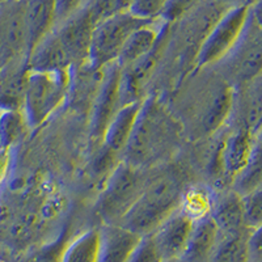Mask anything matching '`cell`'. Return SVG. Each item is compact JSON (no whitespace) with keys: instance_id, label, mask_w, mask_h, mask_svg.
Masks as SVG:
<instances>
[{"instance_id":"26","label":"cell","mask_w":262,"mask_h":262,"mask_svg":"<svg viewBox=\"0 0 262 262\" xmlns=\"http://www.w3.org/2000/svg\"><path fill=\"white\" fill-rule=\"evenodd\" d=\"M215 195H216V190L211 185L200 184L193 185V186L188 185V188L185 189L180 209L193 217L194 221L201 219L210 215Z\"/></svg>"},{"instance_id":"40","label":"cell","mask_w":262,"mask_h":262,"mask_svg":"<svg viewBox=\"0 0 262 262\" xmlns=\"http://www.w3.org/2000/svg\"><path fill=\"white\" fill-rule=\"evenodd\" d=\"M4 2H7V0H0V4H2V3H4Z\"/></svg>"},{"instance_id":"30","label":"cell","mask_w":262,"mask_h":262,"mask_svg":"<svg viewBox=\"0 0 262 262\" xmlns=\"http://www.w3.org/2000/svg\"><path fill=\"white\" fill-rule=\"evenodd\" d=\"M167 2L168 0H133L128 11L140 18L155 20L161 17Z\"/></svg>"},{"instance_id":"33","label":"cell","mask_w":262,"mask_h":262,"mask_svg":"<svg viewBox=\"0 0 262 262\" xmlns=\"http://www.w3.org/2000/svg\"><path fill=\"white\" fill-rule=\"evenodd\" d=\"M27 256L28 253L21 252L0 237V262H24Z\"/></svg>"},{"instance_id":"13","label":"cell","mask_w":262,"mask_h":262,"mask_svg":"<svg viewBox=\"0 0 262 262\" xmlns=\"http://www.w3.org/2000/svg\"><path fill=\"white\" fill-rule=\"evenodd\" d=\"M194 219L181 209L176 210L151 233L163 259L181 257L193 228Z\"/></svg>"},{"instance_id":"15","label":"cell","mask_w":262,"mask_h":262,"mask_svg":"<svg viewBox=\"0 0 262 262\" xmlns=\"http://www.w3.org/2000/svg\"><path fill=\"white\" fill-rule=\"evenodd\" d=\"M210 216L222 233L247 228L243 196L231 188L216 190Z\"/></svg>"},{"instance_id":"21","label":"cell","mask_w":262,"mask_h":262,"mask_svg":"<svg viewBox=\"0 0 262 262\" xmlns=\"http://www.w3.org/2000/svg\"><path fill=\"white\" fill-rule=\"evenodd\" d=\"M28 69L33 71H59L72 70L55 32L42 39L28 55Z\"/></svg>"},{"instance_id":"38","label":"cell","mask_w":262,"mask_h":262,"mask_svg":"<svg viewBox=\"0 0 262 262\" xmlns=\"http://www.w3.org/2000/svg\"><path fill=\"white\" fill-rule=\"evenodd\" d=\"M161 262H186L182 257H173V258H167V259H163Z\"/></svg>"},{"instance_id":"1","label":"cell","mask_w":262,"mask_h":262,"mask_svg":"<svg viewBox=\"0 0 262 262\" xmlns=\"http://www.w3.org/2000/svg\"><path fill=\"white\" fill-rule=\"evenodd\" d=\"M184 127L167 105L156 96L143 100L122 161L142 169L169 163L182 144Z\"/></svg>"},{"instance_id":"9","label":"cell","mask_w":262,"mask_h":262,"mask_svg":"<svg viewBox=\"0 0 262 262\" xmlns=\"http://www.w3.org/2000/svg\"><path fill=\"white\" fill-rule=\"evenodd\" d=\"M249 9L235 7L222 16L201 46L194 70L215 67L232 51L247 25Z\"/></svg>"},{"instance_id":"6","label":"cell","mask_w":262,"mask_h":262,"mask_svg":"<svg viewBox=\"0 0 262 262\" xmlns=\"http://www.w3.org/2000/svg\"><path fill=\"white\" fill-rule=\"evenodd\" d=\"M72 75V70L28 71L21 111L30 128L46 122L64 104L71 92Z\"/></svg>"},{"instance_id":"37","label":"cell","mask_w":262,"mask_h":262,"mask_svg":"<svg viewBox=\"0 0 262 262\" xmlns=\"http://www.w3.org/2000/svg\"><path fill=\"white\" fill-rule=\"evenodd\" d=\"M249 13L257 24L262 27V0H258L253 7H250Z\"/></svg>"},{"instance_id":"23","label":"cell","mask_w":262,"mask_h":262,"mask_svg":"<svg viewBox=\"0 0 262 262\" xmlns=\"http://www.w3.org/2000/svg\"><path fill=\"white\" fill-rule=\"evenodd\" d=\"M100 228L88 227L79 231L66 245L60 262H98Z\"/></svg>"},{"instance_id":"36","label":"cell","mask_w":262,"mask_h":262,"mask_svg":"<svg viewBox=\"0 0 262 262\" xmlns=\"http://www.w3.org/2000/svg\"><path fill=\"white\" fill-rule=\"evenodd\" d=\"M222 3L227 4L229 8H235V7H253L258 0H221Z\"/></svg>"},{"instance_id":"11","label":"cell","mask_w":262,"mask_h":262,"mask_svg":"<svg viewBox=\"0 0 262 262\" xmlns=\"http://www.w3.org/2000/svg\"><path fill=\"white\" fill-rule=\"evenodd\" d=\"M96 24L91 9L85 4L54 28L72 70L84 67L88 62Z\"/></svg>"},{"instance_id":"24","label":"cell","mask_w":262,"mask_h":262,"mask_svg":"<svg viewBox=\"0 0 262 262\" xmlns=\"http://www.w3.org/2000/svg\"><path fill=\"white\" fill-rule=\"evenodd\" d=\"M262 186V140L256 138L253 148L243 169L236 174L229 188L242 196Z\"/></svg>"},{"instance_id":"12","label":"cell","mask_w":262,"mask_h":262,"mask_svg":"<svg viewBox=\"0 0 262 262\" xmlns=\"http://www.w3.org/2000/svg\"><path fill=\"white\" fill-rule=\"evenodd\" d=\"M227 123L258 137L262 130V75L235 88L232 112Z\"/></svg>"},{"instance_id":"5","label":"cell","mask_w":262,"mask_h":262,"mask_svg":"<svg viewBox=\"0 0 262 262\" xmlns=\"http://www.w3.org/2000/svg\"><path fill=\"white\" fill-rule=\"evenodd\" d=\"M152 169L133 167L119 161L107 176L96 201L95 211L100 224H119L143 193Z\"/></svg>"},{"instance_id":"3","label":"cell","mask_w":262,"mask_h":262,"mask_svg":"<svg viewBox=\"0 0 262 262\" xmlns=\"http://www.w3.org/2000/svg\"><path fill=\"white\" fill-rule=\"evenodd\" d=\"M188 180L184 170L169 163L154 168L139 200L119 226L139 236L154 233L164 221L180 209Z\"/></svg>"},{"instance_id":"16","label":"cell","mask_w":262,"mask_h":262,"mask_svg":"<svg viewBox=\"0 0 262 262\" xmlns=\"http://www.w3.org/2000/svg\"><path fill=\"white\" fill-rule=\"evenodd\" d=\"M28 55L55 28V0H25Z\"/></svg>"},{"instance_id":"39","label":"cell","mask_w":262,"mask_h":262,"mask_svg":"<svg viewBox=\"0 0 262 262\" xmlns=\"http://www.w3.org/2000/svg\"><path fill=\"white\" fill-rule=\"evenodd\" d=\"M24 262H32V259H30V257H29V253H28L27 258H25V261H24Z\"/></svg>"},{"instance_id":"10","label":"cell","mask_w":262,"mask_h":262,"mask_svg":"<svg viewBox=\"0 0 262 262\" xmlns=\"http://www.w3.org/2000/svg\"><path fill=\"white\" fill-rule=\"evenodd\" d=\"M121 75L122 69L117 62L105 67L100 75L96 95L91 109L90 135L93 148L101 146L107 126L116 116L121 104Z\"/></svg>"},{"instance_id":"22","label":"cell","mask_w":262,"mask_h":262,"mask_svg":"<svg viewBox=\"0 0 262 262\" xmlns=\"http://www.w3.org/2000/svg\"><path fill=\"white\" fill-rule=\"evenodd\" d=\"M253 229L219 232L216 247L210 262H249V238Z\"/></svg>"},{"instance_id":"32","label":"cell","mask_w":262,"mask_h":262,"mask_svg":"<svg viewBox=\"0 0 262 262\" xmlns=\"http://www.w3.org/2000/svg\"><path fill=\"white\" fill-rule=\"evenodd\" d=\"M86 0H55V25L85 6Z\"/></svg>"},{"instance_id":"8","label":"cell","mask_w":262,"mask_h":262,"mask_svg":"<svg viewBox=\"0 0 262 262\" xmlns=\"http://www.w3.org/2000/svg\"><path fill=\"white\" fill-rule=\"evenodd\" d=\"M214 69L233 88L262 75V27L252 18L250 13L236 46Z\"/></svg>"},{"instance_id":"18","label":"cell","mask_w":262,"mask_h":262,"mask_svg":"<svg viewBox=\"0 0 262 262\" xmlns=\"http://www.w3.org/2000/svg\"><path fill=\"white\" fill-rule=\"evenodd\" d=\"M142 102L143 100L126 104L119 107V111L113 117L112 122L109 123L106 131H105L101 147H104L106 151L112 152L113 155L122 159V154L125 151L128 139H130L131 131L134 128Z\"/></svg>"},{"instance_id":"17","label":"cell","mask_w":262,"mask_h":262,"mask_svg":"<svg viewBox=\"0 0 262 262\" xmlns=\"http://www.w3.org/2000/svg\"><path fill=\"white\" fill-rule=\"evenodd\" d=\"M167 24L168 21L159 17L142 25L135 32H133V34L128 37V39L123 45L122 51L117 59V63L121 66V69L134 64L144 55H147L156 45V42L159 41Z\"/></svg>"},{"instance_id":"34","label":"cell","mask_w":262,"mask_h":262,"mask_svg":"<svg viewBox=\"0 0 262 262\" xmlns=\"http://www.w3.org/2000/svg\"><path fill=\"white\" fill-rule=\"evenodd\" d=\"M249 262H262V226L253 229L250 235Z\"/></svg>"},{"instance_id":"19","label":"cell","mask_w":262,"mask_h":262,"mask_svg":"<svg viewBox=\"0 0 262 262\" xmlns=\"http://www.w3.org/2000/svg\"><path fill=\"white\" fill-rule=\"evenodd\" d=\"M219 238V229L210 215L194 221L182 258L186 262H210Z\"/></svg>"},{"instance_id":"27","label":"cell","mask_w":262,"mask_h":262,"mask_svg":"<svg viewBox=\"0 0 262 262\" xmlns=\"http://www.w3.org/2000/svg\"><path fill=\"white\" fill-rule=\"evenodd\" d=\"M133 0H86V6L91 9L96 23L106 17L126 12L130 9Z\"/></svg>"},{"instance_id":"2","label":"cell","mask_w":262,"mask_h":262,"mask_svg":"<svg viewBox=\"0 0 262 262\" xmlns=\"http://www.w3.org/2000/svg\"><path fill=\"white\" fill-rule=\"evenodd\" d=\"M202 76L191 86L185 109L177 116L184 131L193 139H210L228 122L233 105V88L216 69H200Z\"/></svg>"},{"instance_id":"7","label":"cell","mask_w":262,"mask_h":262,"mask_svg":"<svg viewBox=\"0 0 262 262\" xmlns=\"http://www.w3.org/2000/svg\"><path fill=\"white\" fill-rule=\"evenodd\" d=\"M152 20L140 18L130 11L117 13L98 21L93 30L86 70L100 74L105 67L117 62L123 45L133 32Z\"/></svg>"},{"instance_id":"20","label":"cell","mask_w":262,"mask_h":262,"mask_svg":"<svg viewBox=\"0 0 262 262\" xmlns=\"http://www.w3.org/2000/svg\"><path fill=\"white\" fill-rule=\"evenodd\" d=\"M28 71V59L0 67V109H21Z\"/></svg>"},{"instance_id":"25","label":"cell","mask_w":262,"mask_h":262,"mask_svg":"<svg viewBox=\"0 0 262 262\" xmlns=\"http://www.w3.org/2000/svg\"><path fill=\"white\" fill-rule=\"evenodd\" d=\"M30 126L21 109H0V147L12 149L24 139Z\"/></svg>"},{"instance_id":"35","label":"cell","mask_w":262,"mask_h":262,"mask_svg":"<svg viewBox=\"0 0 262 262\" xmlns=\"http://www.w3.org/2000/svg\"><path fill=\"white\" fill-rule=\"evenodd\" d=\"M9 163H11V149L0 147V185L3 184L7 173H8Z\"/></svg>"},{"instance_id":"29","label":"cell","mask_w":262,"mask_h":262,"mask_svg":"<svg viewBox=\"0 0 262 262\" xmlns=\"http://www.w3.org/2000/svg\"><path fill=\"white\" fill-rule=\"evenodd\" d=\"M163 257H161L160 252H159L158 247H156L152 235L142 236L140 242L135 247L134 252L131 253L130 258L127 262H161Z\"/></svg>"},{"instance_id":"31","label":"cell","mask_w":262,"mask_h":262,"mask_svg":"<svg viewBox=\"0 0 262 262\" xmlns=\"http://www.w3.org/2000/svg\"><path fill=\"white\" fill-rule=\"evenodd\" d=\"M202 2L203 0H168L161 18L168 23H174Z\"/></svg>"},{"instance_id":"14","label":"cell","mask_w":262,"mask_h":262,"mask_svg":"<svg viewBox=\"0 0 262 262\" xmlns=\"http://www.w3.org/2000/svg\"><path fill=\"white\" fill-rule=\"evenodd\" d=\"M98 262H127L142 236L119 224H100Z\"/></svg>"},{"instance_id":"28","label":"cell","mask_w":262,"mask_h":262,"mask_svg":"<svg viewBox=\"0 0 262 262\" xmlns=\"http://www.w3.org/2000/svg\"><path fill=\"white\" fill-rule=\"evenodd\" d=\"M245 224L250 229L262 226V186L243 196Z\"/></svg>"},{"instance_id":"4","label":"cell","mask_w":262,"mask_h":262,"mask_svg":"<svg viewBox=\"0 0 262 262\" xmlns=\"http://www.w3.org/2000/svg\"><path fill=\"white\" fill-rule=\"evenodd\" d=\"M228 9L231 8L221 0H203L179 20L170 23L165 54H176L179 62L188 71L195 69L201 46Z\"/></svg>"}]
</instances>
